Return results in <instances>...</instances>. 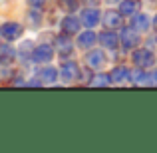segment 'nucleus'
<instances>
[{
	"mask_svg": "<svg viewBox=\"0 0 157 153\" xmlns=\"http://www.w3.org/2000/svg\"><path fill=\"white\" fill-rule=\"evenodd\" d=\"M0 32H2V36H4L6 40H16L20 34H22V26L8 22V24H4V26L0 28Z\"/></svg>",
	"mask_w": 157,
	"mask_h": 153,
	"instance_id": "nucleus-1",
	"label": "nucleus"
},
{
	"mask_svg": "<svg viewBox=\"0 0 157 153\" xmlns=\"http://www.w3.org/2000/svg\"><path fill=\"white\" fill-rule=\"evenodd\" d=\"M133 62L139 66V68H145V66H151V64H153V54H151L149 50H139V52H135V56H133Z\"/></svg>",
	"mask_w": 157,
	"mask_h": 153,
	"instance_id": "nucleus-2",
	"label": "nucleus"
},
{
	"mask_svg": "<svg viewBox=\"0 0 157 153\" xmlns=\"http://www.w3.org/2000/svg\"><path fill=\"white\" fill-rule=\"evenodd\" d=\"M98 20H100V12L94 10V8H88V10L82 12V24L84 26H96Z\"/></svg>",
	"mask_w": 157,
	"mask_h": 153,
	"instance_id": "nucleus-3",
	"label": "nucleus"
},
{
	"mask_svg": "<svg viewBox=\"0 0 157 153\" xmlns=\"http://www.w3.org/2000/svg\"><path fill=\"white\" fill-rule=\"evenodd\" d=\"M52 58V48L50 46H40L32 50V60L34 62H48Z\"/></svg>",
	"mask_w": 157,
	"mask_h": 153,
	"instance_id": "nucleus-4",
	"label": "nucleus"
},
{
	"mask_svg": "<svg viewBox=\"0 0 157 153\" xmlns=\"http://www.w3.org/2000/svg\"><path fill=\"white\" fill-rule=\"evenodd\" d=\"M139 8H141V0H125L121 4V8H119V12L123 16H129V14H135Z\"/></svg>",
	"mask_w": 157,
	"mask_h": 153,
	"instance_id": "nucleus-5",
	"label": "nucleus"
},
{
	"mask_svg": "<svg viewBox=\"0 0 157 153\" xmlns=\"http://www.w3.org/2000/svg\"><path fill=\"white\" fill-rule=\"evenodd\" d=\"M121 12H113V10H107L105 12V16H104V20H105V26H109V28H115V26H119L121 24Z\"/></svg>",
	"mask_w": 157,
	"mask_h": 153,
	"instance_id": "nucleus-6",
	"label": "nucleus"
},
{
	"mask_svg": "<svg viewBox=\"0 0 157 153\" xmlns=\"http://www.w3.org/2000/svg\"><path fill=\"white\" fill-rule=\"evenodd\" d=\"M98 40H100L105 48H115L117 46V36L111 34V32H101V34L98 36Z\"/></svg>",
	"mask_w": 157,
	"mask_h": 153,
	"instance_id": "nucleus-7",
	"label": "nucleus"
},
{
	"mask_svg": "<svg viewBox=\"0 0 157 153\" xmlns=\"http://www.w3.org/2000/svg\"><path fill=\"white\" fill-rule=\"evenodd\" d=\"M137 30L135 28H131V30H125L123 32V46L125 48H133L135 44H137Z\"/></svg>",
	"mask_w": 157,
	"mask_h": 153,
	"instance_id": "nucleus-8",
	"label": "nucleus"
},
{
	"mask_svg": "<svg viewBox=\"0 0 157 153\" xmlns=\"http://www.w3.org/2000/svg\"><path fill=\"white\" fill-rule=\"evenodd\" d=\"M62 72H64L62 76H64L66 82H72V80H76V78H78V66L70 62V64H66L64 68H62Z\"/></svg>",
	"mask_w": 157,
	"mask_h": 153,
	"instance_id": "nucleus-9",
	"label": "nucleus"
},
{
	"mask_svg": "<svg viewBox=\"0 0 157 153\" xmlns=\"http://www.w3.org/2000/svg\"><path fill=\"white\" fill-rule=\"evenodd\" d=\"M98 40V36L94 34V32H84V34H80V38H78V42H80L82 48H90L94 42Z\"/></svg>",
	"mask_w": 157,
	"mask_h": 153,
	"instance_id": "nucleus-10",
	"label": "nucleus"
},
{
	"mask_svg": "<svg viewBox=\"0 0 157 153\" xmlns=\"http://www.w3.org/2000/svg\"><path fill=\"white\" fill-rule=\"evenodd\" d=\"M127 74H129V72H127V68L119 66V68H115L113 72H111V80H113V82H123L125 78H129Z\"/></svg>",
	"mask_w": 157,
	"mask_h": 153,
	"instance_id": "nucleus-11",
	"label": "nucleus"
},
{
	"mask_svg": "<svg viewBox=\"0 0 157 153\" xmlns=\"http://www.w3.org/2000/svg\"><path fill=\"white\" fill-rule=\"evenodd\" d=\"M147 26H149V20H147L143 14H139V16L133 18V28L135 30H147Z\"/></svg>",
	"mask_w": 157,
	"mask_h": 153,
	"instance_id": "nucleus-12",
	"label": "nucleus"
},
{
	"mask_svg": "<svg viewBox=\"0 0 157 153\" xmlns=\"http://www.w3.org/2000/svg\"><path fill=\"white\" fill-rule=\"evenodd\" d=\"M78 26H80V22L76 18H66L64 20V32H68V34H74L78 30Z\"/></svg>",
	"mask_w": 157,
	"mask_h": 153,
	"instance_id": "nucleus-13",
	"label": "nucleus"
},
{
	"mask_svg": "<svg viewBox=\"0 0 157 153\" xmlns=\"http://www.w3.org/2000/svg\"><path fill=\"white\" fill-rule=\"evenodd\" d=\"M88 64L92 66V68H96V66H101V64H104V54H101V52H92V54H90Z\"/></svg>",
	"mask_w": 157,
	"mask_h": 153,
	"instance_id": "nucleus-14",
	"label": "nucleus"
},
{
	"mask_svg": "<svg viewBox=\"0 0 157 153\" xmlns=\"http://www.w3.org/2000/svg\"><path fill=\"white\" fill-rule=\"evenodd\" d=\"M4 56V62H12L14 60V50H12V48H8V46H0V58Z\"/></svg>",
	"mask_w": 157,
	"mask_h": 153,
	"instance_id": "nucleus-15",
	"label": "nucleus"
},
{
	"mask_svg": "<svg viewBox=\"0 0 157 153\" xmlns=\"http://www.w3.org/2000/svg\"><path fill=\"white\" fill-rule=\"evenodd\" d=\"M40 76H42L44 80H50V82H54V80H56V70H52V68L42 70V74H40Z\"/></svg>",
	"mask_w": 157,
	"mask_h": 153,
	"instance_id": "nucleus-16",
	"label": "nucleus"
},
{
	"mask_svg": "<svg viewBox=\"0 0 157 153\" xmlns=\"http://www.w3.org/2000/svg\"><path fill=\"white\" fill-rule=\"evenodd\" d=\"M58 46H60V50H62V54H72V44L68 42V40H66V44H64V40H60V42H58Z\"/></svg>",
	"mask_w": 157,
	"mask_h": 153,
	"instance_id": "nucleus-17",
	"label": "nucleus"
},
{
	"mask_svg": "<svg viewBox=\"0 0 157 153\" xmlns=\"http://www.w3.org/2000/svg\"><path fill=\"white\" fill-rule=\"evenodd\" d=\"M94 84H98V86H107V84H109V78H105V76H98L96 80H94Z\"/></svg>",
	"mask_w": 157,
	"mask_h": 153,
	"instance_id": "nucleus-18",
	"label": "nucleus"
},
{
	"mask_svg": "<svg viewBox=\"0 0 157 153\" xmlns=\"http://www.w3.org/2000/svg\"><path fill=\"white\" fill-rule=\"evenodd\" d=\"M62 4H64V6H68L70 10H76V8H78V2H76V0H62Z\"/></svg>",
	"mask_w": 157,
	"mask_h": 153,
	"instance_id": "nucleus-19",
	"label": "nucleus"
},
{
	"mask_svg": "<svg viewBox=\"0 0 157 153\" xmlns=\"http://www.w3.org/2000/svg\"><path fill=\"white\" fill-rule=\"evenodd\" d=\"M44 0H30V4H34V6H42Z\"/></svg>",
	"mask_w": 157,
	"mask_h": 153,
	"instance_id": "nucleus-20",
	"label": "nucleus"
},
{
	"mask_svg": "<svg viewBox=\"0 0 157 153\" xmlns=\"http://www.w3.org/2000/svg\"><path fill=\"white\" fill-rule=\"evenodd\" d=\"M155 28H157V16H155Z\"/></svg>",
	"mask_w": 157,
	"mask_h": 153,
	"instance_id": "nucleus-21",
	"label": "nucleus"
},
{
	"mask_svg": "<svg viewBox=\"0 0 157 153\" xmlns=\"http://www.w3.org/2000/svg\"><path fill=\"white\" fill-rule=\"evenodd\" d=\"M107 2H113V0H107Z\"/></svg>",
	"mask_w": 157,
	"mask_h": 153,
	"instance_id": "nucleus-22",
	"label": "nucleus"
}]
</instances>
